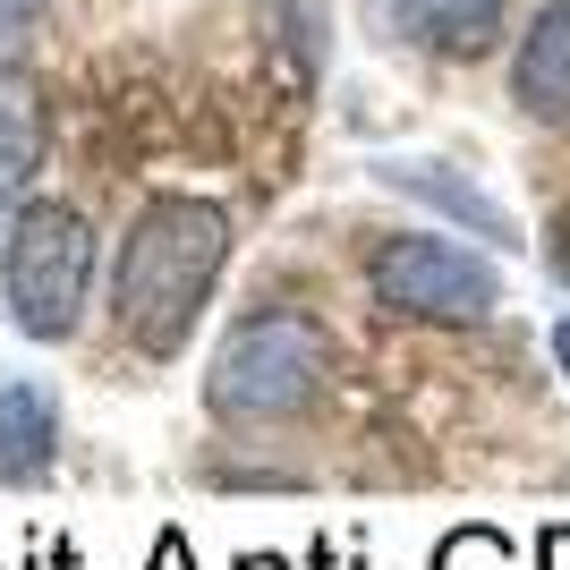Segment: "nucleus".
I'll return each instance as SVG.
<instances>
[{
	"label": "nucleus",
	"mask_w": 570,
	"mask_h": 570,
	"mask_svg": "<svg viewBox=\"0 0 570 570\" xmlns=\"http://www.w3.org/2000/svg\"><path fill=\"white\" fill-rule=\"evenodd\" d=\"M230 264V214L205 205V196H154L119 247V282L111 307L128 324V341L154 357H170L188 341L196 307L214 298V273Z\"/></svg>",
	"instance_id": "1"
},
{
	"label": "nucleus",
	"mask_w": 570,
	"mask_h": 570,
	"mask_svg": "<svg viewBox=\"0 0 570 570\" xmlns=\"http://www.w3.org/2000/svg\"><path fill=\"white\" fill-rule=\"evenodd\" d=\"M43 163V119H35V86L26 77H0V205L18 214L26 179Z\"/></svg>",
	"instance_id": "9"
},
{
	"label": "nucleus",
	"mask_w": 570,
	"mask_h": 570,
	"mask_svg": "<svg viewBox=\"0 0 570 570\" xmlns=\"http://www.w3.org/2000/svg\"><path fill=\"white\" fill-rule=\"evenodd\" d=\"M324 375V333L298 307H264L247 324H230V341L214 350L205 401L222 417H289Z\"/></svg>",
	"instance_id": "3"
},
{
	"label": "nucleus",
	"mask_w": 570,
	"mask_h": 570,
	"mask_svg": "<svg viewBox=\"0 0 570 570\" xmlns=\"http://www.w3.org/2000/svg\"><path fill=\"white\" fill-rule=\"evenodd\" d=\"M537 570H570V528H546V537H537Z\"/></svg>",
	"instance_id": "12"
},
{
	"label": "nucleus",
	"mask_w": 570,
	"mask_h": 570,
	"mask_svg": "<svg viewBox=\"0 0 570 570\" xmlns=\"http://www.w3.org/2000/svg\"><path fill=\"white\" fill-rule=\"evenodd\" d=\"M315 570H341V562H333V546H315Z\"/></svg>",
	"instance_id": "16"
},
{
	"label": "nucleus",
	"mask_w": 570,
	"mask_h": 570,
	"mask_svg": "<svg viewBox=\"0 0 570 570\" xmlns=\"http://www.w3.org/2000/svg\"><path fill=\"white\" fill-rule=\"evenodd\" d=\"M511 102L528 119H562L570 111V0H546L520 35V60H511Z\"/></svg>",
	"instance_id": "6"
},
{
	"label": "nucleus",
	"mask_w": 570,
	"mask_h": 570,
	"mask_svg": "<svg viewBox=\"0 0 570 570\" xmlns=\"http://www.w3.org/2000/svg\"><path fill=\"white\" fill-rule=\"evenodd\" d=\"M95 282V230L77 205H18L9 214V256H0V289L26 341H60L86 307Z\"/></svg>",
	"instance_id": "2"
},
{
	"label": "nucleus",
	"mask_w": 570,
	"mask_h": 570,
	"mask_svg": "<svg viewBox=\"0 0 570 570\" xmlns=\"http://www.w3.org/2000/svg\"><path fill=\"white\" fill-rule=\"evenodd\" d=\"M145 570H196V562H188V537H179V528H163V546H154V562H145Z\"/></svg>",
	"instance_id": "11"
},
{
	"label": "nucleus",
	"mask_w": 570,
	"mask_h": 570,
	"mask_svg": "<svg viewBox=\"0 0 570 570\" xmlns=\"http://www.w3.org/2000/svg\"><path fill=\"white\" fill-rule=\"evenodd\" d=\"M60 452V401L35 375H0V485H43Z\"/></svg>",
	"instance_id": "5"
},
{
	"label": "nucleus",
	"mask_w": 570,
	"mask_h": 570,
	"mask_svg": "<svg viewBox=\"0 0 570 570\" xmlns=\"http://www.w3.org/2000/svg\"><path fill=\"white\" fill-rule=\"evenodd\" d=\"M383 179L392 188H409V196H426L434 214H452V222H469L476 238H494V247H511V214H502L485 188H469L452 163H383Z\"/></svg>",
	"instance_id": "7"
},
{
	"label": "nucleus",
	"mask_w": 570,
	"mask_h": 570,
	"mask_svg": "<svg viewBox=\"0 0 570 570\" xmlns=\"http://www.w3.org/2000/svg\"><path fill=\"white\" fill-rule=\"evenodd\" d=\"M392 18L434 51H485L502 35V0H392Z\"/></svg>",
	"instance_id": "8"
},
{
	"label": "nucleus",
	"mask_w": 570,
	"mask_h": 570,
	"mask_svg": "<svg viewBox=\"0 0 570 570\" xmlns=\"http://www.w3.org/2000/svg\"><path fill=\"white\" fill-rule=\"evenodd\" d=\"M434 570H511V537L502 528H452L434 546Z\"/></svg>",
	"instance_id": "10"
},
{
	"label": "nucleus",
	"mask_w": 570,
	"mask_h": 570,
	"mask_svg": "<svg viewBox=\"0 0 570 570\" xmlns=\"http://www.w3.org/2000/svg\"><path fill=\"white\" fill-rule=\"evenodd\" d=\"M553 357H562V375H570V324H553Z\"/></svg>",
	"instance_id": "15"
},
{
	"label": "nucleus",
	"mask_w": 570,
	"mask_h": 570,
	"mask_svg": "<svg viewBox=\"0 0 570 570\" xmlns=\"http://www.w3.org/2000/svg\"><path fill=\"white\" fill-rule=\"evenodd\" d=\"M238 570H289V562H282V553H247Z\"/></svg>",
	"instance_id": "14"
},
{
	"label": "nucleus",
	"mask_w": 570,
	"mask_h": 570,
	"mask_svg": "<svg viewBox=\"0 0 570 570\" xmlns=\"http://www.w3.org/2000/svg\"><path fill=\"white\" fill-rule=\"evenodd\" d=\"M366 282L392 315H452V324H469L502 298V273L469 247H452V238H392L366 264Z\"/></svg>",
	"instance_id": "4"
},
{
	"label": "nucleus",
	"mask_w": 570,
	"mask_h": 570,
	"mask_svg": "<svg viewBox=\"0 0 570 570\" xmlns=\"http://www.w3.org/2000/svg\"><path fill=\"white\" fill-rule=\"evenodd\" d=\"M553 273L570 282V222H562V238H553Z\"/></svg>",
	"instance_id": "13"
}]
</instances>
